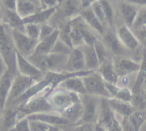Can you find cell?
Instances as JSON below:
<instances>
[{
  "label": "cell",
  "instance_id": "74e56055",
  "mask_svg": "<svg viewBox=\"0 0 146 131\" xmlns=\"http://www.w3.org/2000/svg\"><path fill=\"white\" fill-rule=\"evenodd\" d=\"M72 50V48L69 47L68 46L62 42L60 40H57V42L54 44L51 53H58V54H63V55H69L71 51Z\"/></svg>",
  "mask_w": 146,
  "mask_h": 131
},
{
  "label": "cell",
  "instance_id": "60d3db41",
  "mask_svg": "<svg viewBox=\"0 0 146 131\" xmlns=\"http://www.w3.org/2000/svg\"><path fill=\"white\" fill-rule=\"evenodd\" d=\"M133 32H134V34L135 35L137 39L140 40V42L141 40H146V27L134 30H133Z\"/></svg>",
  "mask_w": 146,
  "mask_h": 131
},
{
  "label": "cell",
  "instance_id": "816d5d0a",
  "mask_svg": "<svg viewBox=\"0 0 146 131\" xmlns=\"http://www.w3.org/2000/svg\"><path fill=\"white\" fill-rule=\"evenodd\" d=\"M0 23H1V20H0Z\"/></svg>",
  "mask_w": 146,
  "mask_h": 131
},
{
  "label": "cell",
  "instance_id": "d6986e66",
  "mask_svg": "<svg viewBox=\"0 0 146 131\" xmlns=\"http://www.w3.org/2000/svg\"><path fill=\"white\" fill-rule=\"evenodd\" d=\"M26 117V115L17 108L6 109L0 119V128L2 131L11 130L20 120Z\"/></svg>",
  "mask_w": 146,
  "mask_h": 131
},
{
  "label": "cell",
  "instance_id": "cb8c5ba5",
  "mask_svg": "<svg viewBox=\"0 0 146 131\" xmlns=\"http://www.w3.org/2000/svg\"><path fill=\"white\" fill-rule=\"evenodd\" d=\"M85 58V69L86 71H97L99 69L100 62L97 56L96 51L93 46L84 45L81 47Z\"/></svg>",
  "mask_w": 146,
  "mask_h": 131
},
{
  "label": "cell",
  "instance_id": "681fc988",
  "mask_svg": "<svg viewBox=\"0 0 146 131\" xmlns=\"http://www.w3.org/2000/svg\"><path fill=\"white\" fill-rule=\"evenodd\" d=\"M57 131H64V130L62 129V128H60V129H59V130H57Z\"/></svg>",
  "mask_w": 146,
  "mask_h": 131
},
{
  "label": "cell",
  "instance_id": "d4e9b609",
  "mask_svg": "<svg viewBox=\"0 0 146 131\" xmlns=\"http://www.w3.org/2000/svg\"><path fill=\"white\" fill-rule=\"evenodd\" d=\"M97 71L105 82L117 85L119 77L115 71L113 64V58L101 63Z\"/></svg>",
  "mask_w": 146,
  "mask_h": 131
},
{
  "label": "cell",
  "instance_id": "2e32d148",
  "mask_svg": "<svg viewBox=\"0 0 146 131\" xmlns=\"http://www.w3.org/2000/svg\"><path fill=\"white\" fill-rule=\"evenodd\" d=\"M29 120L40 121L52 126L58 127V128H64V127L70 125V124L62 118L60 114L55 112H42V113H36L29 115L27 116Z\"/></svg>",
  "mask_w": 146,
  "mask_h": 131
},
{
  "label": "cell",
  "instance_id": "7dc6e473",
  "mask_svg": "<svg viewBox=\"0 0 146 131\" xmlns=\"http://www.w3.org/2000/svg\"><path fill=\"white\" fill-rule=\"evenodd\" d=\"M145 112V115H146V109L144 110ZM140 131H146V118H145V123L143 125V128H141V130Z\"/></svg>",
  "mask_w": 146,
  "mask_h": 131
},
{
  "label": "cell",
  "instance_id": "484cf974",
  "mask_svg": "<svg viewBox=\"0 0 146 131\" xmlns=\"http://www.w3.org/2000/svg\"><path fill=\"white\" fill-rule=\"evenodd\" d=\"M82 105L80 102L73 104L60 114L70 125L79 123L82 117Z\"/></svg>",
  "mask_w": 146,
  "mask_h": 131
},
{
  "label": "cell",
  "instance_id": "1f68e13d",
  "mask_svg": "<svg viewBox=\"0 0 146 131\" xmlns=\"http://www.w3.org/2000/svg\"><path fill=\"white\" fill-rule=\"evenodd\" d=\"M40 28L41 25L35 23H25L24 24V32L34 40H38L40 36Z\"/></svg>",
  "mask_w": 146,
  "mask_h": 131
},
{
  "label": "cell",
  "instance_id": "c3c4849f",
  "mask_svg": "<svg viewBox=\"0 0 146 131\" xmlns=\"http://www.w3.org/2000/svg\"><path fill=\"white\" fill-rule=\"evenodd\" d=\"M140 43H141V44L143 45V47H145L146 48V40H141V41H140Z\"/></svg>",
  "mask_w": 146,
  "mask_h": 131
},
{
  "label": "cell",
  "instance_id": "30bf717a",
  "mask_svg": "<svg viewBox=\"0 0 146 131\" xmlns=\"http://www.w3.org/2000/svg\"><path fill=\"white\" fill-rule=\"evenodd\" d=\"M115 31L120 43L133 54H135L139 49L143 47L133 30L124 24L117 22L115 25Z\"/></svg>",
  "mask_w": 146,
  "mask_h": 131
},
{
  "label": "cell",
  "instance_id": "7bdbcfd3",
  "mask_svg": "<svg viewBox=\"0 0 146 131\" xmlns=\"http://www.w3.org/2000/svg\"><path fill=\"white\" fill-rule=\"evenodd\" d=\"M122 128L123 131H135L133 127L132 126L131 124L128 121L127 118H123L122 120Z\"/></svg>",
  "mask_w": 146,
  "mask_h": 131
},
{
  "label": "cell",
  "instance_id": "f6af8a7d",
  "mask_svg": "<svg viewBox=\"0 0 146 131\" xmlns=\"http://www.w3.org/2000/svg\"><path fill=\"white\" fill-rule=\"evenodd\" d=\"M7 67L6 66V63H5L3 58L0 55V77L7 71Z\"/></svg>",
  "mask_w": 146,
  "mask_h": 131
},
{
  "label": "cell",
  "instance_id": "6da1fadb",
  "mask_svg": "<svg viewBox=\"0 0 146 131\" xmlns=\"http://www.w3.org/2000/svg\"><path fill=\"white\" fill-rule=\"evenodd\" d=\"M68 56L53 53L47 55L33 53L27 59L44 74H64Z\"/></svg>",
  "mask_w": 146,
  "mask_h": 131
},
{
  "label": "cell",
  "instance_id": "b9f144b4",
  "mask_svg": "<svg viewBox=\"0 0 146 131\" xmlns=\"http://www.w3.org/2000/svg\"><path fill=\"white\" fill-rule=\"evenodd\" d=\"M16 2L15 0H6L0 2V5L6 9L16 11Z\"/></svg>",
  "mask_w": 146,
  "mask_h": 131
},
{
  "label": "cell",
  "instance_id": "ffe728a7",
  "mask_svg": "<svg viewBox=\"0 0 146 131\" xmlns=\"http://www.w3.org/2000/svg\"><path fill=\"white\" fill-rule=\"evenodd\" d=\"M42 10L40 1L17 0L16 12L22 19L32 16L36 12Z\"/></svg>",
  "mask_w": 146,
  "mask_h": 131
},
{
  "label": "cell",
  "instance_id": "83f0119b",
  "mask_svg": "<svg viewBox=\"0 0 146 131\" xmlns=\"http://www.w3.org/2000/svg\"><path fill=\"white\" fill-rule=\"evenodd\" d=\"M100 3L105 13L107 28L115 29L116 25V11L115 2L106 0H101Z\"/></svg>",
  "mask_w": 146,
  "mask_h": 131
},
{
  "label": "cell",
  "instance_id": "9c48e42d",
  "mask_svg": "<svg viewBox=\"0 0 146 131\" xmlns=\"http://www.w3.org/2000/svg\"><path fill=\"white\" fill-rule=\"evenodd\" d=\"M36 81L28 77L17 74L12 81L7 99L5 109L9 107L13 102L17 100L23 96Z\"/></svg>",
  "mask_w": 146,
  "mask_h": 131
},
{
  "label": "cell",
  "instance_id": "836d02e7",
  "mask_svg": "<svg viewBox=\"0 0 146 131\" xmlns=\"http://www.w3.org/2000/svg\"><path fill=\"white\" fill-rule=\"evenodd\" d=\"M143 27H146V5L140 7L137 17L133 23V27L131 28V30H134L143 28Z\"/></svg>",
  "mask_w": 146,
  "mask_h": 131
},
{
  "label": "cell",
  "instance_id": "8fae6325",
  "mask_svg": "<svg viewBox=\"0 0 146 131\" xmlns=\"http://www.w3.org/2000/svg\"><path fill=\"white\" fill-rule=\"evenodd\" d=\"M12 36L17 53L25 58L33 54L38 40L30 38L25 32L16 30H12Z\"/></svg>",
  "mask_w": 146,
  "mask_h": 131
},
{
  "label": "cell",
  "instance_id": "4dcf8cb0",
  "mask_svg": "<svg viewBox=\"0 0 146 131\" xmlns=\"http://www.w3.org/2000/svg\"><path fill=\"white\" fill-rule=\"evenodd\" d=\"M94 48H95V51H96L100 65L103 62L106 61V60L113 58V56L109 53V51L106 48L105 45L103 44L101 39H99L95 42V44H94Z\"/></svg>",
  "mask_w": 146,
  "mask_h": 131
},
{
  "label": "cell",
  "instance_id": "f907efd6",
  "mask_svg": "<svg viewBox=\"0 0 146 131\" xmlns=\"http://www.w3.org/2000/svg\"><path fill=\"white\" fill-rule=\"evenodd\" d=\"M2 112H0V119H1V118H2Z\"/></svg>",
  "mask_w": 146,
  "mask_h": 131
},
{
  "label": "cell",
  "instance_id": "d590c367",
  "mask_svg": "<svg viewBox=\"0 0 146 131\" xmlns=\"http://www.w3.org/2000/svg\"><path fill=\"white\" fill-rule=\"evenodd\" d=\"M91 9L92 12L95 14V16L98 17V19L102 23V25L107 28L106 22H105V13H104L103 8L100 3V1H92V4L90 5Z\"/></svg>",
  "mask_w": 146,
  "mask_h": 131
},
{
  "label": "cell",
  "instance_id": "e575fe53",
  "mask_svg": "<svg viewBox=\"0 0 146 131\" xmlns=\"http://www.w3.org/2000/svg\"><path fill=\"white\" fill-rule=\"evenodd\" d=\"M95 124L82 122L75 125H67L62 128V129L64 131H95Z\"/></svg>",
  "mask_w": 146,
  "mask_h": 131
},
{
  "label": "cell",
  "instance_id": "5bb4252c",
  "mask_svg": "<svg viewBox=\"0 0 146 131\" xmlns=\"http://www.w3.org/2000/svg\"><path fill=\"white\" fill-rule=\"evenodd\" d=\"M16 67L18 74L32 79L35 81L42 79L46 74L17 53H16Z\"/></svg>",
  "mask_w": 146,
  "mask_h": 131
},
{
  "label": "cell",
  "instance_id": "ab89813d",
  "mask_svg": "<svg viewBox=\"0 0 146 131\" xmlns=\"http://www.w3.org/2000/svg\"><path fill=\"white\" fill-rule=\"evenodd\" d=\"M9 131H30V125H29V119L27 117L22 118Z\"/></svg>",
  "mask_w": 146,
  "mask_h": 131
},
{
  "label": "cell",
  "instance_id": "ee69618b",
  "mask_svg": "<svg viewBox=\"0 0 146 131\" xmlns=\"http://www.w3.org/2000/svg\"><path fill=\"white\" fill-rule=\"evenodd\" d=\"M139 94H141V95L143 96V98H144V99L146 102V77H145L144 80H143V83H142Z\"/></svg>",
  "mask_w": 146,
  "mask_h": 131
},
{
  "label": "cell",
  "instance_id": "8d00e7d4",
  "mask_svg": "<svg viewBox=\"0 0 146 131\" xmlns=\"http://www.w3.org/2000/svg\"><path fill=\"white\" fill-rule=\"evenodd\" d=\"M114 98L123 102L131 103L133 99V91L131 89L120 87Z\"/></svg>",
  "mask_w": 146,
  "mask_h": 131
},
{
  "label": "cell",
  "instance_id": "603a6c76",
  "mask_svg": "<svg viewBox=\"0 0 146 131\" xmlns=\"http://www.w3.org/2000/svg\"><path fill=\"white\" fill-rule=\"evenodd\" d=\"M107 102L110 109L121 119L127 118L136 110L131 103L123 102L115 98L107 99Z\"/></svg>",
  "mask_w": 146,
  "mask_h": 131
},
{
  "label": "cell",
  "instance_id": "4316f807",
  "mask_svg": "<svg viewBox=\"0 0 146 131\" xmlns=\"http://www.w3.org/2000/svg\"><path fill=\"white\" fill-rule=\"evenodd\" d=\"M58 36L59 29L57 28L50 36L39 41L34 53L39 55H47L51 53L54 44L58 40Z\"/></svg>",
  "mask_w": 146,
  "mask_h": 131
},
{
  "label": "cell",
  "instance_id": "7402d4cb",
  "mask_svg": "<svg viewBox=\"0 0 146 131\" xmlns=\"http://www.w3.org/2000/svg\"><path fill=\"white\" fill-rule=\"evenodd\" d=\"M57 87L70 92L75 93L80 96L87 94L81 76H75L65 79L60 81Z\"/></svg>",
  "mask_w": 146,
  "mask_h": 131
},
{
  "label": "cell",
  "instance_id": "ba28073f",
  "mask_svg": "<svg viewBox=\"0 0 146 131\" xmlns=\"http://www.w3.org/2000/svg\"><path fill=\"white\" fill-rule=\"evenodd\" d=\"M101 40L113 57H129L135 59L133 53L123 46L117 37L115 29L107 28Z\"/></svg>",
  "mask_w": 146,
  "mask_h": 131
},
{
  "label": "cell",
  "instance_id": "9a60e30c",
  "mask_svg": "<svg viewBox=\"0 0 146 131\" xmlns=\"http://www.w3.org/2000/svg\"><path fill=\"white\" fill-rule=\"evenodd\" d=\"M84 55L81 48H73L69 54L64 68V74H76L85 71Z\"/></svg>",
  "mask_w": 146,
  "mask_h": 131
},
{
  "label": "cell",
  "instance_id": "e0dca14e",
  "mask_svg": "<svg viewBox=\"0 0 146 131\" xmlns=\"http://www.w3.org/2000/svg\"><path fill=\"white\" fill-rule=\"evenodd\" d=\"M0 20L11 30H16L24 32L23 19L16 11L6 9L0 5Z\"/></svg>",
  "mask_w": 146,
  "mask_h": 131
},
{
  "label": "cell",
  "instance_id": "277c9868",
  "mask_svg": "<svg viewBox=\"0 0 146 131\" xmlns=\"http://www.w3.org/2000/svg\"><path fill=\"white\" fill-rule=\"evenodd\" d=\"M122 120L110 109L107 99L101 98L100 110L97 124L105 128L107 131H123Z\"/></svg>",
  "mask_w": 146,
  "mask_h": 131
},
{
  "label": "cell",
  "instance_id": "f546056e",
  "mask_svg": "<svg viewBox=\"0 0 146 131\" xmlns=\"http://www.w3.org/2000/svg\"><path fill=\"white\" fill-rule=\"evenodd\" d=\"M146 115L144 110H135L130 116L127 118V120L131 124L132 126L135 131H140L143 128V125L145 121Z\"/></svg>",
  "mask_w": 146,
  "mask_h": 131
},
{
  "label": "cell",
  "instance_id": "3957f363",
  "mask_svg": "<svg viewBox=\"0 0 146 131\" xmlns=\"http://www.w3.org/2000/svg\"><path fill=\"white\" fill-rule=\"evenodd\" d=\"M47 101L53 110L60 114L73 104L80 102V95L56 87L47 97Z\"/></svg>",
  "mask_w": 146,
  "mask_h": 131
},
{
  "label": "cell",
  "instance_id": "4fadbf2b",
  "mask_svg": "<svg viewBox=\"0 0 146 131\" xmlns=\"http://www.w3.org/2000/svg\"><path fill=\"white\" fill-rule=\"evenodd\" d=\"M113 64L118 77L136 74L141 68V61L129 57H113Z\"/></svg>",
  "mask_w": 146,
  "mask_h": 131
},
{
  "label": "cell",
  "instance_id": "d6a6232c",
  "mask_svg": "<svg viewBox=\"0 0 146 131\" xmlns=\"http://www.w3.org/2000/svg\"><path fill=\"white\" fill-rule=\"evenodd\" d=\"M30 131H57L61 128L52 126L44 122L33 120H29Z\"/></svg>",
  "mask_w": 146,
  "mask_h": 131
},
{
  "label": "cell",
  "instance_id": "5b68a950",
  "mask_svg": "<svg viewBox=\"0 0 146 131\" xmlns=\"http://www.w3.org/2000/svg\"><path fill=\"white\" fill-rule=\"evenodd\" d=\"M81 103L82 105V117L79 123L96 124L99 117L100 110L101 98L88 94L80 96Z\"/></svg>",
  "mask_w": 146,
  "mask_h": 131
},
{
  "label": "cell",
  "instance_id": "44dd1931",
  "mask_svg": "<svg viewBox=\"0 0 146 131\" xmlns=\"http://www.w3.org/2000/svg\"><path fill=\"white\" fill-rule=\"evenodd\" d=\"M78 15L90 28H92L100 37H102V35L106 31L107 28L102 25V22L95 16V14L92 12V9H91L90 6L82 8L80 11Z\"/></svg>",
  "mask_w": 146,
  "mask_h": 131
},
{
  "label": "cell",
  "instance_id": "7c38bea8",
  "mask_svg": "<svg viewBox=\"0 0 146 131\" xmlns=\"http://www.w3.org/2000/svg\"><path fill=\"white\" fill-rule=\"evenodd\" d=\"M15 108H17L26 116L32 114L54 112L47 101V97H31Z\"/></svg>",
  "mask_w": 146,
  "mask_h": 131
},
{
  "label": "cell",
  "instance_id": "8992f818",
  "mask_svg": "<svg viewBox=\"0 0 146 131\" xmlns=\"http://www.w3.org/2000/svg\"><path fill=\"white\" fill-rule=\"evenodd\" d=\"M115 2L116 24L120 22L131 29L137 17L140 6L130 1H117Z\"/></svg>",
  "mask_w": 146,
  "mask_h": 131
},
{
  "label": "cell",
  "instance_id": "f1b7e54d",
  "mask_svg": "<svg viewBox=\"0 0 146 131\" xmlns=\"http://www.w3.org/2000/svg\"><path fill=\"white\" fill-rule=\"evenodd\" d=\"M57 7L50 8L47 9H42L40 12H36V14L32 16L29 17L26 19H23L24 24L25 23H35L39 25H42L44 23H47L50 21V18L55 12Z\"/></svg>",
  "mask_w": 146,
  "mask_h": 131
},
{
  "label": "cell",
  "instance_id": "f35d334b",
  "mask_svg": "<svg viewBox=\"0 0 146 131\" xmlns=\"http://www.w3.org/2000/svg\"><path fill=\"white\" fill-rule=\"evenodd\" d=\"M56 28L52 26L49 22L47 23H44L41 25V28H40V36L39 41L43 40V39L46 38L47 37L50 36L52 33H53Z\"/></svg>",
  "mask_w": 146,
  "mask_h": 131
},
{
  "label": "cell",
  "instance_id": "52a82bcc",
  "mask_svg": "<svg viewBox=\"0 0 146 131\" xmlns=\"http://www.w3.org/2000/svg\"><path fill=\"white\" fill-rule=\"evenodd\" d=\"M87 94L100 98H111L105 87V83L98 71H93L82 77Z\"/></svg>",
  "mask_w": 146,
  "mask_h": 131
},
{
  "label": "cell",
  "instance_id": "bcb514c9",
  "mask_svg": "<svg viewBox=\"0 0 146 131\" xmlns=\"http://www.w3.org/2000/svg\"><path fill=\"white\" fill-rule=\"evenodd\" d=\"M95 131H107L105 128H103L102 127H101L100 125H99L98 124H95Z\"/></svg>",
  "mask_w": 146,
  "mask_h": 131
},
{
  "label": "cell",
  "instance_id": "7a4b0ae2",
  "mask_svg": "<svg viewBox=\"0 0 146 131\" xmlns=\"http://www.w3.org/2000/svg\"><path fill=\"white\" fill-rule=\"evenodd\" d=\"M16 49L12 36V30L0 23V55L8 69L16 71Z\"/></svg>",
  "mask_w": 146,
  "mask_h": 131
},
{
  "label": "cell",
  "instance_id": "ac0fdd59",
  "mask_svg": "<svg viewBox=\"0 0 146 131\" xmlns=\"http://www.w3.org/2000/svg\"><path fill=\"white\" fill-rule=\"evenodd\" d=\"M18 73L7 69V71L0 77V112L3 113L6 106L7 99L9 94L12 81Z\"/></svg>",
  "mask_w": 146,
  "mask_h": 131
}]
</instances>
